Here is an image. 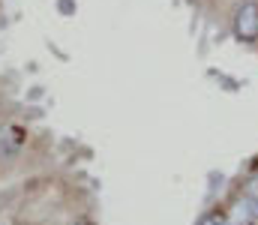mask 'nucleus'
<instances>
[{"instance_id": "obj_1", "label": "nucleus", "mask_w": 258, "mask_h": 225, "mask_svg": "<svg viewBox=\"0 0 258 225\" xmlns=\"http://www.w3.org/2000/svg\"><path fill=\"white\" fill-rule=\"evenodd\" d=\"M234 33H237V39H243V42H252L258 36V3L255 0L240 3V9H237V15H234Z\"/></svg>"}, {"instance_id": "obj_2", "label": "nucleus", "mask_w": 258, "mask_h": 225, "mask_svg": "<svg viewBox=\"0 0 258 225\" xmlns=\"http://www.w3.org/2000/svg\"><path fill=\"white\" fill-rule=\"evenodd\" d=\"M198 225H225V219H222V216H216V213H210V216H204Z\"/></svg>"}, {"instance_id": "obj_3", "label": "nucleus", "mask_w": 258, "mask_h": 225, "mask_svg": "<svg viewBox=\"0 0 258 225\" xmlns=\"http://www.w3.org/2000/svg\"><path fill=\"white\" fill-rule=\"evenodd\" d=\"M246 195H249L252 201H258V177H252V180H249V189H246Z\"/></svg>"}, {"instance_id": "obj_4", "label": "nucleus", "mask_w": 258, "mask_h": 225, "mask_svg": "<svg viewBox=\"0 0 258 225\" xmlns=\"http://www.w3.org/2000/svg\"><path fill=\"white\" fill-rule=\"evenodd\" d=\"M72 9H75L72 0H60V12H72Z\"/></svg>"}]
</instances>
